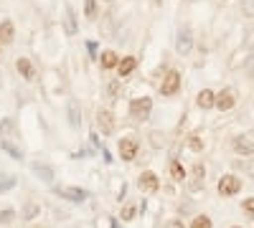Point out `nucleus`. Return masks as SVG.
<instances>
[{
  "mask_svg": "<svg viewBox=\"0 0 254 228\" xmlns=\"http://www.w3.org/2000/svg\"><path fill=\"white\" fill-rule=\"evenodd\" d=\"M181 84H183V79H181V71L171 69L165 76H163V84H160V94L163 96H173L181 91Z\"/></svg>",
  "mask_w": 254,
  "mask_h": 228,
  "instance_id": "obj_1",
  "label": "nucleus"
},
{
  "mask_svg": "<svg viewBox=\"0 0 254 228\" xmlns=\"http://www.w3.org/2000/svg\"><path fill=\"white\" fill-rule=\"evenodd\" d=\"M150 112H153V99L150 96H137V99L130 101V114L135 119L145 122L147 117H150Z\"/></svg>",
  "mask_w": 254,
  "mask_h": 228,
  "instance_id": "obj_2",
  "label": "nucleus"
},
{
  "mask_svg": "<svg viewBox=\"0 0 254 228\" xmlns=\"http://www.w3.org/2000/svg\"><path fill=\"white\" fill-rule=\"evenodd\" d=\"M239 190H242V178L239 175H221V180H219V195L231 198V195H237Z\"/></svg>",
  "mask_w": 254,
  "mask_h": 228,
  "instance_id": "obj_3",
  "label": "nucleus"
},
{
  "mask_svg": "<svg viewBox=\"0 0 254 228\" xmlns=\"http://www.w3.org/2000/svg\"><path fill=\"white\" fill-rule=\"evenodd\" d=\"M188 190L190 193H198L203 188V182H206V165L203 162H196L193 168H190V175H188Z\"/></svg>",
  "mask_w": 254,
  "mask_h": 228,
  "instance_id": "obj_4",
  "label": "nucleus"
},
{
  "mask_svg": "<svg viewBox=\"0 0 254 228\" xmlns=\"http://www.w3.org/2000/svg\"><path fill=\"white\" fill-rule=\"evenodd\" d=\"M117 152H120V157H122L125 162H132V160L137 157V152H140V142H137L135 137H125V139H120V144H117Z\"/></svg>",
  "mask_w": 254,
  "mask_h": 228,
  "instance_id": "obj_5",
  "label": "nucleus"
},
{
  "mask_svg": "<svg viewBox=\"0 0 254 228\" xmlns=\"http://www.w3.org/2000/svg\"><path fill=\"white\" fill-rule=\"evenodd\" d=\"M137 188H140L142 193H147V195H153V193L160 190V178H158L153 170H145V173H140V178H137Z\"/></svg>",
  "mask_w": 254,
  "mask_h": 228,
  "instance_id": "obj_6",
  "label": "nucleus"
},
{
  "mask_svg": "<svg viewBox=\"0 0 254 228\" xmlns=\"http://www.w3.org/2000/svg\"><path fill=\"white\" fill-rule=\"evenodd\" d=\"M190 48H193V33H190L188 26H183V28L176 33V53H178V56H188Z\"/></svg>",
  "mask_w": 254,
  "mask_h": 228,
  "instance_id": "obj_7",
  "label": "nucleus"
},
{
  "mask_svg": "<svg viewBox=\"0 0 254 228\" xmlns=\"http://www.w3.org/2000/svg\"><path fill=\"white\" fill-rule=\"evenodd\" d=\"M231 147H234V152H237L239 157H254V137L239 135V137H234Z\"/></svg>",
  "mask_w": 254,
  "mask_h": 228,
  "instance_id": "obj_8",
  "label": "nucleus"
},
{
  "mask_svg": "<svg viewBox=\"0 0 254 228\" xmlns=\"http://www.w3.org/2000/svg\"><path fill=\"white\" fill-rule=\"evenodd\" d=\"M97 127L102 130V135H104V137L115 135V127H117L115 114H112L110 109H99V112H97Z\"/></svg>",
  "mask_w": 254,
  "mask_h": 228,
  "instance_id": "obj_9",
  "label": "nucleus"
},
{
  "mask_svg": "<svg viewBox=\"0 0 254 228\" xmlns=\"http://www.w3.org/2000/svg\"><path fill=\"white\" fill-rule=\"evenodd\" d=\"M234 104H237V89H234V87H226V89H221V91L216 94V109L229 112Z\"/></svg>",
  "mask_w": 254,
  "mask_h": 228,
  "instance_id": "obj_10",
  "label": "nucleus"
},
{
  "mask_svg": "<svg viewBox=\"0 0 254 228\" xmlns=\"http://www.w3.org/2000/svg\"><path fill=\"white\" fill-rule=\"evenodd\" d=\"M56 193H59L61 198L71 200V203H84V200H87V190L76 188V185H64V188H56Z\"/></svg>",
  "mask_w": 254,
  "mask_h": 228,
  "instance_id": "obj_11",
  "label": "nucleus"
},
{
  "mask_svg": "<svg viewBox=\"0 0 254 228\" xmlns=\"http://www.w3.org/2000/svg\"><path fill=\"white\" fill-rule=\"evenodd\" d=\"M64 31H66V36H76V33H79V23H76V10H74V5L64 8Z\"/></svg>",
  "mask_w": 254,
  "mask_h": 228,
  "instance_id": "obj_12",
  "label": "nucleus"
},
{
  "mask_svg": "<svg viewBox=\"0 0 254 228\" xmlns=\"http://www.w3.org/2000/svg\"><path fill=\"white\" fill-rule=\"evenodd\" d=\"M15 69H18V74L23 76L26 81H33V79H36V66L31 64V58H26V56H20V58L15 61Z\"/></svg>",
  "mask_w": 254,
  "mask_h": 228,
  "instance_id": "obj_13",
  "label": "nucleus"
},
{
  "mask_svg": "<svg viewBox=\"0 0 254 228\" xmlns=\"http://www.w3.org/2000/svg\"><path fill=\"white\" fill-rule=\"evenodd\" d=\"M13 38H15V26H13V20H0V46L13 44Z\"/></svg>",
  "mask_w": 254,
  "mask_h": 228,
  "instance_id": "obj_14",
  "label": "nucleus"
},
{
  "mask_svg": "<svg viewBox=\"0 0 254 228\" xmlns=\"http://www.w3.org/2000/svg\"><path fill=\"white\" fill-rule=\"evenodd\" d=\"M196 104L201 109H214L216 107V91H211V89H201L198 96H196Z\"/></svg>",
  "mask_w": 254,
  "mask_h": 228,
  "instance_id": "obj_15",
  "label": "nucleus"
},
{
  "mask_svg": "<svg viewBox=\"0 0 254 228\" xmlns=\"http://www.w3.org/2000/svg\"><path fill=\"white\" fill-rule=\"evenodd\" d=\"M66 114H69V124H71L74 130H79L81 127V107H79L76 99H71L69 104H66Z\"/></svg>",
  "mask_w": 254,
  "mask_h": 228,
  "instance_id": "obj_16",
  "label": "nucleus"
},
{
  "mask_svg": "<svg viewBox=\"0 0 254 228\" xmlns=\"http://www.w3.org/2000/svg\"><path fill=\"white\" fill-rule=\"evenodd\" d=\"M135 69H137V58H135V56H125V58H120V66H117V74H120V79L130 76Z\"/></svg>",
  "mask_w": 254,
  "mask_h": 228,
  "instance_id": "obj_17",
  "label": "nucleus"
},
{
  "mask_svg": "<svg viewBox=\"0 0 254 228\" xmlns=\"http://www.w3.org/2000/svg\"><path fill=\"white\" fill-rule=\"evenodd\" d=\"M31 168H33V173H36L38 180H44V182H51V180H54V168H51V165H46V162H33Z\"/></svg>",
  "mask_w": 254,
  "mask_h": 228,
  "instance_id": "obj_18",
  "label": "nucleus"
},
{
  "mask_svg": "<svg viewBox=\"0 0 254 228\" xmlns=\"http://www.w3.org/2000/svg\"><path fill=\"white\" fill-rule=\"evenodd\" d=\"M99 66H102L104 71H112V69H117V66H120V56H117L115 51H102Z\"/></svg>",
  "mask_w": 254,
  "mask_h": 228,
  "instance_id": "obj_19",
  "label": "nucleus"
},
{
  "mask_svg": "<svg viewBox=\"0 0 254 228\" xmlns=\"http://www.w3.org/2000/svg\"><path fill=\"white\" fill-rule=\"evenodd\" d=\"M171 180H173V182H183V180H188V173H186V168H183L178 160L171 162Z\"/></svg>",
  "mask_w": 254,
  "mask_h": 228,
  "instance_id": "obj_20",
  "label": "nucleus"
},
{
  "mask_svg": "<svg viewBox=\"0 0 254 228\" xmlns=\"http://www.w3.org/2000/svg\"><path fill=\"white\" fill-rule=\"evenodd\" d=\"M0 150H5L13 160H23V152H20V150L15 147V144H10L8 139H0Z\"/></svg>",
  "mask_w": 254,
  "mask_h": 228,
  "instance_id": "obj_21",
  "label": "nucleus"
},
{
  "mask_svg": "<svg viewBox=\"0 0 254 228\" xmlns=\"http://www.w3.org/2000/svg\"><path fill=\"white\" fill-rule=\"evenodd\" d=\"M13 119L10 117H5V119H0V139H8L10 135H13Z\"/></svg>",
  "mask_w": 254,
  "mask_h": 228,
  "instance_id": "obj_22",
  "label": "nucleus"
},
{
  "mask_svg": "<svg viewBox=\"0 0 254 228\" xmlns=\"http://www.w3.org/2000/svg\"><path fill=\"white\" fill-rule=\"evenodd\" d=\"M15 182H18L15 175H3V178H0V195L8 193L10 188H15Z\"/></svg>",
  "mask_w": 254,
  "mask_h": 228,
  "instance_id": "obj_23",
  "label": "nucleus"
},
{
  "mask_svg": "<svg viewBox=\"0 0 254 228\" xmlns=\"http://www.w3.org/2000/svg\"><path fill=\"white\" fill-rule=\"evenodd\" d=\"M36 216H41V203H26V208H23V218H26V221H31V218H36Z\"/></svg>",
  "mask_w": 254,
  "mask_h": 228,
  "instance_id": "obj_24",
  "label": "nucleus"
},
{
  "mask_svg": "<svg viewBox=\"0 0 254 228\" xmlns=\"http://www.w3.org/2000/svg\"><path fill=\"white\" fill-rule=\"evenodd\" d=\"M97 0H84V15H87V20H94L97 18Z\"/></svg>",
  "mask_w": 254,
  "mask_h": 228,
  "instance_id": "obj_25",
  "label": "nucleus"
},
{
  "mask_svg": "<svg viewBox=\"0 0 254 228\" xmlns=\"http://www.w3.org/2000/svg\"><path fill=\"white\" fill-rule=\"evenodd\" d=\"M190 228H214V223H211L208 216H196L193 223H190Z\"/></svg>",
  "mask_w": 254,
  "mask_h": 228,
  "instance_id": "obj_26",
  "label": "nucleus"
},
{
  "mask_svg": "<svg viewBox=\"0 0 254 228\" xmlns=\"http://www.w3.org/2000/svg\"><path fill=\"white\" fill-rule=\"evenodd\" d=\"M188 147L193 150V152H203V139H201L198 135H190V137H188Z\"/></svg>",
  "mask_w": 254,
  "mask_h": 228,
  "instance_id": "obj_27",
  "label": "nucleus"
},
{
  "mask_svg": "<svg viewBox=\"0 0 254 228\" xmlns=\"http://www.w3.org/2000/svg\"><path fill=\"white\" fill-rule=\"evenodd\" d=\"M242 13L244 18H254V0H242Z\"/></svg>",
  "mask_w": 254,
  "mask_h": 228,
  "instance_id": "obj_28",
  "label": "nucleus"
},
{
  "mask_svg": "<svg viewBox=\"0 0 254 228\" xmlns=\"http://www.w3.org/2000/svg\"><path fill=\"white\" fill-rule=\"evenodd\" d=\"M135 213H137L135 205H125V208H122V221H125V223H127V221H132Z\"/></svg>",
  "mask_w": 254,
  "mask_h": 228,
  "instance_id": "obj_29",
  "label": "nucleus"
},
{
  "mask_svg": "<svg viewBox=\"0 0 254 228\" xmlns=\"http://www.w3.org/2000/svg\"><path fill=\"white\" fill-rule=\"evenodd\" d=\"M13 221H15V211L13 208L0 211V223H13Z\"/></svg>",
  "mask_w": 254,
  "mask_h": 228,
  "instance_id": "obj_30",
  "label": "nucleus"
},
{
  "mask_svg": "<svg viewBox=\"0 0 254 228\" xmlns=\"http://www.w3.org/2000/svg\"><path fill=\"white\" fill-rule=\"evenodd\" d=\"M242 208H244V213H247L249 218H254V195L244 200V205H242Z\"/></svg>",
  "mask_w": 254,
  "mask_h": 228,
  "instance_id": "obj_31",
  "label": "nucleus"
},
{
  "mask_svg": "<svg viewBox=\"0 0 254 228\" xmlns=\"http://www.w3.org/2000/svg\"><path fill=\"white\" fill-rule=\"evenodd\" d=\"M120 89H122V87H120V81H110V84H107V94H110V96H117Z\"/></svg>",
  "mask_w": 254,
  "mask_h": 228,
  "instance_id": "obj_32",
  "label": "nucleus"
},
{
  "mask_svg": "<svg viewBox=\"0 0 254 228\" xmlns=\"http://www.w3.org/2000/svg\"><path fill=\"white\" fill-rule=\"evenodd\" d=\"M165 228H186V226H183V221H178V218H171V221L165 223Z\"/></svg>",
  "mask_w": 254,
  "mask_h": 228,
  "instance_id": "obj_33",
  "label": "nucleus"
},
{
  "mask_svg": "<svg viewBox=\"0 0 254 228\" xmlns=\"http://www.w3.org/2000/svg\"><path fill=\"white\" fill-rule=\"evenodd\" d=\"M87 51H89V56H92V58L97 56V44H94V41H87Z\"/></svg>",
  "mask_w": 254,
  "mask_h": 228,
  "instance_id": "obj_34",
  "label": "nucleus"
},
{
  "mask_svg": "<svg viewBox=\"0 0 254 228\" xmlns=\"http://www.w3.org/2000/svg\"><path fill=\"white\" fill-rule=\"evenodd\" d=\"M153 3H155V5H160V3H163V0H153Z\"/></svg>",
  "mask_w": 254,
  "mask_h": 228,
  "instance_id": "obj_35",
  "label": "nucleus"
},
{
  "mask_svg": "<svg viewBox=\"0 0 254 228\" xmlns=\"http://www.w3.org/2000/svg\"><path fill=\"white\" fill-rule=\"evenodd\" d=\"M104 3H115V0H104Z\"/></svg>",
  "mask_w": 254,
  "mask_h": 228,
  "instance_id": "obj_36",
  "label": "nucleus"
},
{
  "mask_svg": "<svg viewBox=\"0 0 254 228\" xmlns=\"http://www.w3.org/2000/svg\"><path fill=\"white\" fill-rule=\"evenodd\" d=\"M231 228H242V226H231Z\"/></svg>",
  "mask_w": 254,
  "mask_h": 228,
  "instance_id": "obj_37",
  "label": "nucleus"
},
{
  "mask_svg": "<svg viewBox=\"0 0 254 228\" xmlns=\"http://www.w3.org/2000/svg\"><path fill=\"white\" fill-rule=\"evenodd\" d=\"M0 84H3V79H0Z\"/></svg>",
  "mask_w": 254,
  "mask_h": 228,
  "instance_id": "obj_38",
  "label": "nucleus"
},
{
  "mask_svg": "<svg viewBox=\"0 0 254 228\" xmlns=\"http://www.w3.org/2000/svg\"><path fill=\"white\" fill-rule=\"evenodd\" d=\"M0 48H3V46H0Z\"/></svg>",
  "mask_w": 254,
  "mask_h": 228,
  "instance_id": "obj_39",
  "label": "nucleus"
}]
</instances>
